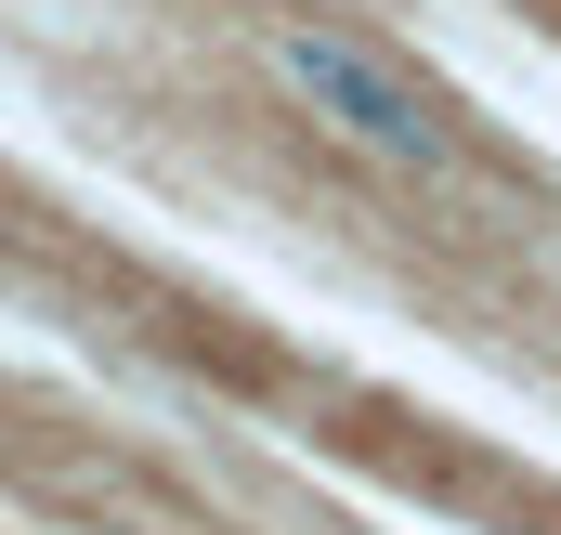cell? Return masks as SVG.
Returning <instances> with one entry per match:
<instances>
[{
	"label": "cell",
	"mask_w": 561,
	"mask_h": 535,
	"mask_svg": "<svg viewBox=\"0 0 561 535\" xmlns=\"http://www.w3.org/2000/svg\"><path fill=\"white\" fill-rule=\"evenodd\" d=\"M275 66H287V92H300L340 144H366V157H392V170H457V118L431 105L392 53H366V39L287 13V26H275Z\"/></svg>",
	"instance_id": "obj_1"
}]
</instances>
